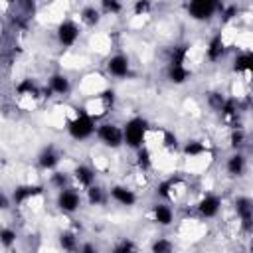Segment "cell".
<instances>
[{
    "label": "cell",
    "mask_w": 253,
    "mask_h": 253,
    "mask_svg": "<svg viewBox=\"0 0 253 253\" xmlns=\"http://www.w3.org/2000/svg\"><path fill=\"white\" fill-rule=\"evenodd\" d=\"M148 130V123L140 117H134L130 121H126L125 128H123V142H126L130 148H140L144 142Z\"/></svg>",
    "instance_id": "cell-1"
},
{
    "label": "cell",
    "mask_w": 253,
    "mask_h": 253,
    "mask_svg": "<svg viewBox=\"0 0 253 253\" xmlns=\"http://www.w3.org/2000/svg\"><path fill=\"white\" fill-rule=\"evenodd\" d=\"M69 134L77 140H85L95 132V121L87 113H79L71 123H69Z\"/></svg>",
    "instance_id": "cell-2"
},
{
    "label": "cell",
    "mask_w": 253,
    "mask_h": 253,
    "mask_svg": "<svg viewBox=\"0 0 253 253\" xmlns=\"http://www.w3.org/2000/svg\"><path fill=\"white\" fill-rule=\"evenodd\" d=\"M97 136L101 138V142H105L111 148H117L123 144V128L113 125V123H103L97 126Z\"/></svg>",
    "instance_id": "cell-3"
},
{
    "label": "cell",
    "mask_w": 253,
    "mask_h": 253,
    "mask_svg": "<svg viewBox=\"0 0 253 253\" xmlns=\"http://www.w3.org/2000/svg\"><path fill=\"white\" fill-rule=\"evenodd\" d=\"M217 8L221 10L223 6H219V4H215V2H211V0H194V2H190V6H188L192 18H196V20H208V18H211Z\"/></svg>",
    "instance_id": "cell-4"
},
{
    "label": "cell",
    "mask_w": 253,
    "mask_h": 253,
    "mask_svg": "<svg viewBox=\"0 0 253 253\" xmlns=\"http://www.w3.org/2000/svg\"><path fill=\"white\" fill-rule=\"evenodd\" d=\"M57 206L61 211H75L79 206H81V196L73 190V188H63L59 194H57Z\"/></svg>",
    "instance_id": "cell-5"
},
{
    "label": "cell",
    "mask_w": 253,
    "mask_h": 253,
    "mask_svg": "<svg viewBox=\"0 0 253 253\" xmlns=\"http://www.w3.org/2000/svg\"><path fill=\"white\" fill-rule=\"evenodd\" d=\"M235 210H237V215L241 219V225L245 231H251V221H253V204L249 198L241 196L235 200Z\"/></svg>",
    "instance_id": "cell-6"
},
{
    "label": "cell",
    "mask_w": 253,
    "mask_h": 253,
    "mask_svg": "<svg viewBox=\"0 0 253 253\" xmlns=\"http://www.w3.org/2000/svg\"><path fill=\"white\" fill-rule=\"evenodd\" d=\"M77 38H79V28L73 22L65 20V22H61L57 26V40H59L61 45H67L69 47V45H73L77 42Z\"/></svg>",
    "instance_id": "cell-7"
},
{
    "label": "cell",
    "mask_w": 253,
    "mask_h": 253,
    "mask_svg": "<svg viewBox=\"0 0 253 253\" xmlns=\"http://www.w3.org/2000/svg\"><path fill=\"white\" fill-rule=\"evenodd\" d=\"M219 208H221V200H219L217 196H213V194H208V196L202 198V202L198 204V211H200V215H204V217H213V215H217Z\"/></svg>",
    "instance_id": "cell-8"
},
{
    "label": "cell",
    "mask_w": 253,
    "mask_h": 253,
    "mask_svg": "<svg viewBox=\"0 0 253 253\" xmlns=\"http://www.w3.org/2000/svg\"><path fill=\"white\" fill-rule=\"evenodd\" d=\"M128 67H130V63H128V57H125V55H113V57L107 61V69H109V73L115 75V77H125V75H128Z\"/></svg>",
    "instance_id": "cell-9"
},
{
    "label": "cell",
    "mask_w": 253,
    "mask_h": 253,
    "mask_svg": "<svg viewBox=\"0 0 253 253\" xmlns=\"http://www.w3.org/2000/svg\"><path fill=\"white\" fill-rule=\"evenodd\" d=\"M111 196H113V200L119 202L121 206H134V202H136L134 192L128 190V188H125V186H113V188H111Z\"/></svg>",
    "instance_id": "cell-10"
},
{
    "label": "cell",
    "mask_w": 253,
    "mask_h": 253,
    "mask_svg": "<svg viewBox=\"0 0 253 253\" xmlns=\"http://www.w3.org/2000/svg\"><path fill=\"white\" fill-rule=\"evenodd\" d=\"M38 162H40V166H42L43 170H51V168H55V166L59 164V154L55 152L53 146H47V148H43V150L40 152Z\"/></svg>",
    "instance_id": "cell-11"
},
{
    "label": "cell",
    "mask_w": 253,
    "mask_h": 253,
    "mask_svg": "<svg viewBox=\"0 0 253 253\" xmlns=\"http://www.w3.org/2000/svg\"><path fill=\"white\" fill-rule=\"evenodd\" d=\"M152 213H154V221L160 223V225H170L172 219H174V211L166 204H156L152 208Z\"/></svg>",
    "instance_id": "cell-12"
},
{
    "label": "cell",
    "mask_w": 253,
    "mask_h": 253,
    "mask_svg": "<svg viewBox=\"0 0 253 253\" xmlns=\"http://www.w3.org/2000/svg\"><path fill=\"white\" fill-rule=\"evenodd\" d=\"M42 186H20V188H16L14 190V202L16 204H24L28 198H34V196H40L42 194Z\"/></svg>",
    "instance_id": "cell-13"
},
{
    "label": "cell",
    "mask_w": 253,
    "mask_h": 253,
    "mask_svg": "<svg viewBox=\"0 0 253 253\" xmlns=\"http://www.w3.org/2000/svg\"><path fill=\"white\" fill-rule=\"evenodd\" d=\"M73 174H75V180H77L81 186H85V188L93 186V182H95V172H93V168H89V166H85V164H79Z\"/></svg>",
    "instance_id": "cell-14"
},
{
    "label": "cell",
    "mask_w": 253,
    "mask_h": 253,
    "mask_svg": "<svg viewBox=\"0 0 253 253\" xmlns=\"http://www.w3.org/2000/svg\"><path fill=\"white\" fill-rule=\"evenodd\" d=\"M223 53H225V43H223L221 36L211 38V42H210V45H208V57H210L211 61H217V59L223 57Z\"/></svg>",
    "instance_id": "cell-15"
},
{
    "label": "cell",
    "mask_w": 253,
    "mask_h": 253,
    "mask_svg": "<svg viewBox=\"0 0 253 253\" xmlns=\"http://www.w3.org/2000/svg\"><path fill=\"white\" fill-rule=\"evenodd\" d=\"M49 91L51 93H57V95H65L69 91V79L65 75H61V73L51 75V79H49Z\"/></svg>",
    "instance_id": "cell-16"
},
{
    "label": "cell",
    "mask_w": 253,
    "mask_h": 253,
    "mask_svg": "<svg viewBox=\"0 0 253 253\" xmlns=\"http://www.w3.org/2000/svg\"><path fill=\"white\" fill-rule=\"evenodd\" d=\"M227 172L231 176H241L245 172V156L243 154H233L227 158Z\"/></svg>",
    "instance_id": "cell-17"
},
{
    "label": "cell",
    "mask_w": 253,
    "mask_h": 253,
    "mask_svg": "<svg viewBox=\"0 0 253 253\" xmlns=\"http://www.w3.org/2000/svg\"><path fill=\"white\" fill-rule=\"evenodd\" d=\"M190 77V71L184 65H168V79L172 83H184Z\"/></svg>",
    "instance_id": "cell-18"
},
{
    "label": "cell",
    "mask_w": 253,
    "mask_h": 253,
    "mask_svg": "<svg viewBox=\"0 0 253 253\" xmlns=\"http://www.w3.org/2000/svg\"><path fill=\"white\" fill-rule=\"evenodd\" d=\"M251 63H253V55H251L249 51H243V53H239V55L235 57L233 69H235L237 73H243V71H249V69H251Z\"/></svg>",
    "instance_id": "cell-19"
},
{
    "label": "cell",
    "mask_w": 253,
    "mask_h": 253,
    "mask_svg": "<svg viewBox=\"0 0 253 253\" xmlns=\"http://www.w3.org/2000/svg\"><path fill=\"white\" fill-rule=\"evenodd\" d=\"M59 245H61V249L67 251V253L77 251V237H75V233H73V231H63V233L59 235Z\"/></svg>",
    "instance_id": "cell-20"
},
{
    "label": "cell",
    "mask_w": 253,
    "mask_h": 253,
    "mask_svg": "<svg viewBox=\"0 0 253 253\" xmlns=\"http://www.w3.org/2000/svg\"><path fill=\"white\" fill-rule=\"evenodd\" d=\"M186 55H188V45H174L170 49V65H184L186 61Z\"/></svg>",
    "instance_id": "cell-21"
},
{
    "label": "cell",
    "mask_w": 253,
    "mask_h": 253,
    "mask_svg": "<svg viewBox=\"0 0 253 253\" xmlns=\"http://www.w3.org/2000/svg\"><path fill=\"white\" fill-rule=\"evenodd\" d=\"M87 200L91 206H99L105 202V194H103V188L101 186H89L87 188Z\"/></svg>",
    "instance_id": "cell-22"
},
{
    "label": "cell",
    "mask_w": 253,
    "mask_h": 253,
    "mask_svg": "<svg viewBox=\"0 0 253 253\" xmlns=\"http://www.w3.org/2000/svg\"><path fill=\"white\" fill-rule=\"evenodd\" d=\"M111 253H138V249H136L134 241H130V239L125 237V239H121V241L115 243V247H113Z\"/></svg>",
    "instance_id": "cell-23"
},
{
    "label": "cell",
    "mask_w": 253,
    "mask_h": 253,
    "mask_svg": "<svg viewBox=\"0 0 253 253\" xmlns=\"http://www.w3.org/2000/svg\"><path fill=\"white\" fill-rule=\"evenodd\" d=\"M18 93L20 95H30V97H38L40 89L36 87V83L32 79H24L20 85H18Z\"/></svg>",
    "instance_id": "cell-24"
},
{
    "label": "cell",
    "mask_w": 253,
    "mask_h": 253,
    "mask_svg": "<svg viewBox=\"0 0 253 253\" xmlns=\"http://www.w3.org/2000/svg\"><path fill=\"white\" fill-rule=\"evenodd\" d=\"M138 150V154H136V164H138V168L140 170H148L150 168V164H152V158H150V152L146 150V148H136Z\"/></svg>",
    "instance_id": "cell-25"
},
{
    "label": "cell",
    "mask_w": 253,
    "mask_h": 253,
    "mask_svg": "<svg viewBox=\"0 0 253 253\" xmlns=\"http://www.w3.org/2000/svg\"><path fill=\"white\" fill-rule=\"evenodd\" d=\"M14 243H16V231L12 227H2L0 229V245L12 247Z\"/></svg>",
    "instance_id": "cell-26"
},
{
    "label": "cell",
    "mask_w": 253,
    "mask_h": 253,
    "mask_svg": "<svg viewBox=\"0 0 253 253\" xmlns=\"http://www.w3.org/2000/svg\"><path fill=\"white\" fill-rule=\"evenodd\" d=\"M174 245L170 239H164V237H158L154 243H152V253H172Z\"/></svg>",
    "instance_id": "cell-27"
},
{
    "label": "cell",
    "mask_w": 253,
    "mask_h": 253,
    "mask_svg": "<svg viewBox=\"0 0 253 253\" xmlns=\"http://www.w3.org/2000/svg\"><path fill=\"white\" fill-rule=\"evenodd\" d=\"M81 18H83V22H85V24L95 26V24L99 22V10H97V8H93V6H87V8L81 12Z\"/></svg>",
    "instance_id": "cell-28"
},
{
    "label": "cell",
    "mask_w": 253,
    "mask_h": 253,
    "mask_svg": "<svg viewBox=\"0 0 253 253\" xmlns=\"http://www.w3.org/2000/svg\"><path fill=\"white\" fill-rule=\"evenodd\" d=\"M208 103H210V107L213 111H221V107L225 103V97L221 93H217V91H211V93H208Z\"/></svg>",
    "instance_id": "cell-29"
},
{
    "label": "cell",
    "mask_w": 253,
    "mask_h": 253,
    "mask_svg": "<svg viewBox=\"0 0 253 253\" xmlns=\"http://www.w3.org/2000/svg\"><path fill=\"white\" fill-rule=\"evenodd\" d=\"M184 152H186L188 156H198V154L204 152V144L198 142V140H190V142L184 146Z\"/></svg>",
    "instance_id": "cell-30"
},
{
    "label": "cell",
    "mask_w": 253,
    "mask_h": 253,
    "mask_svg": "<svg viewBox=\"0 0 253 253\" xmlns=\"http://www.w3.org/2000/svg\"><path fill=\"white\" fill-rule=\"evenodd\" d=\"M243 144H245V132L241 128H235L231 132V146L233 148H241Z\"/></svg>",
    "instance_id": "cell-31"
},
{
    "label": "cell",
    "mask_w": 253,
    "mask_h": 253,
    "mask_svg": "<svg viewBox=\"0 0 253 253\" xmlns=\"http://www.w3.org/2000/svg\"><path fill=\"white\" fill-rule=\"evenodd\" d=\"M99 99H101V103H103V109H111L113 103H115V91L107 89V91H103V93L99 95Z\"/></svg>",
    "instance_id": "cell-32"
},
{
    "label": "cell",
    "mask_w": 253,
    "mask_h": 253,
    "mask_svg": "<svg viewBox=\"0 0 253 253\" xmlns=\"http://www.w3.org/2000/svg\"><path fill=\"white\" fill-rule=\"evenodd\" d=\"M67 174H63V172H55V174H51V184L53 186H57L59 190H63V188H67Z\"/></svg>",
    "instance_id": "cell-33"
},
{
    "label": "cell",
    "mask_w": 253,
    "mask_h": 253,
    "mask_svg": "<svg viewBox=\"0 0 253 253\" xmlns=\"http://www.w3.org/2000/svg\"><path fill=\"white\" fill-rule=\"evenodd\" d=\"M172 186H174V180H166V182H160L156 192H158L162 198H170V190H172Z\"/></svg>",
    "instance_id": "cell-34"
},
{
    "label": "cell",
    "mask_w": 253,
    "mask_h": 253,
    "mask_svg": "<svg viewBox=\"0 0 253 253\" xmlns=\"http://www.w3.org/2000/svg\"><path fill=\"white\" fill-rule=\"evenodd\" d=\"M103 10L105 12H111V14H117L121 10V4L115 2V0H103Z\"/></svg>",
    "instance_id": "cell-35"
},
{
    "label": "cell",
    "mask_w": 253,
    "mask_h": 253,
    "mask_svg": "<svg viewBox=\"0 0 253 253\" xmlns=\"http://www.w3.org/2000/svg\"><path fill=\"white\" fill-rule=\"evenodd\" d=\"M164 146L166 148H176V136L172 132H164Z\"/></svg>",
    "instance_id": "cell-36"
},
{
    "label": "cell",
    "mask_w": 253,
    "mask_h": 253,
    "mask_svg": "<svg viewBox=\"0 0 253 253\" xmlns=\"http://www.w3.org/2000/svg\"><path fill=\"white\" fill-rule=\"evenodd\" d=\"M148 10H150V4H148V2L138 0V2L134 4V12H136V14H144V12H148Z\"/></svg>",
    "instance_id": "cell-37"
},
{
    "label": "cell",
    "mask_w": 253,
    "mask_h": 253,
    "mask_svg": "<svg viewBox=\"0 0 253 253\" xmlns=\"http://www.w3.org/2000/svg\"><path fill=\"white\" fill-rule=\"evenodd\" d=\"M79 253H99V249L93 243H83L81 249H79Z\"/></svg>",
    "instance_id": "cell-38"
},
{
    "label": "cell",
    "mask_w": 253,
    "mask_h": 253,
    "mask_svg": "<svg viewBox=\"0 0 253 253\" xmlns=\"http://www.w3.org/2000/svg\"><path fill=\"white\" fill-rule=\"evenodd\" d=\"M8 206H10V202H8V196H6V194L0 190V210H6Z\"/></svg>",
    "instance_id": "cell-39"
}]
</instances>
